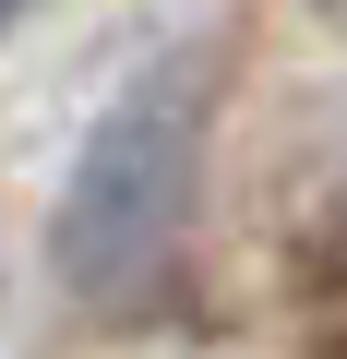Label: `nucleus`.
Wrapping results in <instances>:
<instances>
[{"label": "nucleus", "mask_w": 347, "mask_h": 359, "mask_svg": "<svg viewBox=\"0 0 347 359\" xmlns=\"http://www.w3.org/2000/svg\"><path fill=\"white\" fill-rule=\"evenodd\" d=\"M204 132H216V72L192 48H168L156 72H132L108 96V120L84 132L60 216H48V264L84 311H156L180 276L192 204H204Z\"/></svg>", "instance_id": "f257e3e1"}, {"label": "nucleus", "mask_w": 347, "mask_h": 359, "mask_svg": "<svg viewBox=\"0 0 347 359\" xmlns=\"http://www.w3.org/2000/svg\"><path fill=\"white\" fill-rule=\"evenodd\" d=\"M13 13H25V0H0V25H13Z\"/></svg>", "instance_id": "f03ea898"}]
</instances>
